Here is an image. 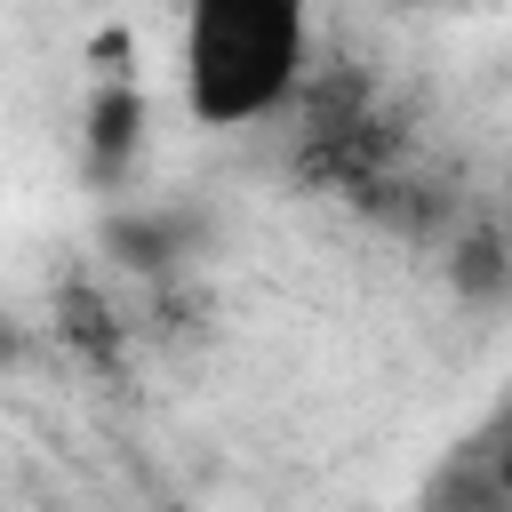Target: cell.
I'll return each instance as SVG.
<instances>
[{
  "label": "cell",
  "instance_id": "7a4b0ae2",
  "mask_svg": "<svg viewBox=\"0 0 512 512\" xmlns=\"http://www.w3.org/2000/svg\"><path fill=\"white\" fill-rule=\"evenodd\" d=\"M144 120H152L144 88H136V80H104L96 104H88V168H96V176L128 168L136 144H144Z\"/></svg>",
  "mask_w": 512,
  "mask_h": 512
},
{
  "label": "cell",
  "instance_id": "3957f363",
  "mask_svg": "<svg viewBox=\"0 0 512 512\" xmlns=\"http://www.w3.org/2000/svg\"><path fill=\"white\" fill-rule=\"evenodd\" d=\"M496 488L512 496V440H504V456H496Z\"/></svg>",
  "mask_w": 512,
  "mask_h": 512
},
{
  "label": "cell",
  "instance_id": "6da1fadb",
  "mask_svg": "<svg viewBox=\"0 0 512 512\" xmlns=\"http://www.w3.org/2000/svg\"><path fill=\"white\" fill-rule=\"evenodd\" d=\"M312 0H184L176 88L200 128H256L304 88Z\"/></svg>",
  "mask_w": 512,
  "mask_h": 512
}]
</instances>
